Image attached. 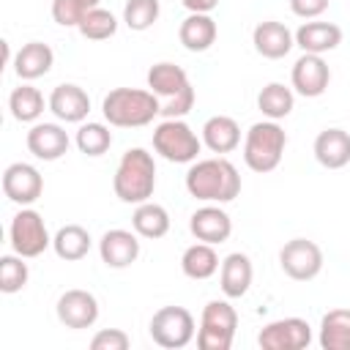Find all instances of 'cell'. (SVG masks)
<instances>
[{"label": "cell", "mask_w": 350, "mask_h": 350, "mask_svg": "<svg viewBox=\"0 0 350 350\" xmlns=\"http://www.w3.org/2000/svg\"><path fill=\"white\" fill-rule=\"evenodd\" d=\"M186 191L202 202H232L241 194V175L224 156L200 159L186 172Z\"/></svg>", "instance_id": "obj_1"}, {"label": "cell", "mask_w": 350, "mask_h": 350, "mask_svg": "<svg viewBox=\"0 0 350 350\" xmlns=\"http://www.w3.org/2000/svg\"><path fill=\"white\" fill-rule=\"evenodd\" d=\"M115 197L126 205H139L153 197L156 189V161L145 148H129L112 178Z\"/></svg>", "instance_id": "obj_2"}, {"label": "cell", "mask_w": 350, "mask_h": 350, "mask_svg": "<svg viewBox=\"0 0 350 350\" xmlns=\"http://www.w3.org/2000/svg\"><path fill=\"white\" fill-rule=\"evenodd\" d=\"M104 120L118 129H139L153 123L156 115H161L159 96L153 90L139 88H115L101 101Z\"/></svg>", "instance_id": "obj_3"}, {"label": "cell", "mask_w": 350, "mask_h": 350, "mask_svg": "<svg viewBox=\"0 0 350 350\" xmlns=\"http://www.w3.org/2000/svg\"><path fill=\"white\" fill-rule=\"evenodd\" d=\"M287 148V134L279 120H260L243 137V161L252 172H271L279 167Z\"/></svg>", "instance_id": "obj_4"}, {"label": "cell", "mask_w": 350, "mask_h": 350, "mask_svg": "<svg viewBox=\"0 0 350 350\" xmlns=\"http://www.w3.org/2000/svg\"><path fill=\"white\" fill-rule=\"evenodd\" d=\"M202 148V139L194 134V129L183 118H164L153 129V150L175 164H191L197 161V153Z\"/></svg>", "instance_id": "obj_5"}, {"label": "cell", "mask_w": 350, "mask_h": 350, "mask_svg": "<svg viewBox=\"0 0 350 350\" xmlns=\"http://www.w3.org/2000/svg\"><path fill=\"white\" fill-rule=\"evenodd\" d=\"M238 328V312L227 301H208L200 314L197 347L200 350H230Z\"/></svg>", "instance_id": "obj_6"}, {"label": "cell", "mask_w": 350, "mask_h": 350, "mask_svg": "<svg viewBox=\"0 0 350 350\" xmlns=\"http://www.w3.org/2000/svg\"><path fill=\"white\" fill-rule=\"evenodd\" d=\"M148 331L159 347L180 350L194 339L197 325H194V314L186 306H161L159 312H153Z\"/></svg>", "instance_id": "obj_7"}, {"label": "cell", "mask_w": 350, "mask_h": 350, "mask_svg": "<svg viewBox=\"0 0 350 350\" xmlns=\"http://www.w3.org/2000/svg\"><path fill=\"white\" fill-rule=\"evenodd\" d=\"M8 238H11V249L16 254H22L25 260L30 257H38L44 254L49 246H52V238L46 232V224H44V216L33 208H22L14 219H11V227H8Z\"/></svg>", "instance_id": "obj_8"}, {"label": "cell", "mask_w": 350, "mask_h": 350, "mask_svg": "<svg viewBox=\"0 0 350 350\" xmlns=\"http://www.w3.org/2000/svg\"><path fill=\"white\" fill-rule=\"evenodd\" d=\"M282 271L295 282H309L323 271V249L309 238H293L279 249Z\"/></svg>", "instance_id": "obj_9"}, {"label": "cell", "mask_w": 350, "mask_h": 350, "mask_svg": "<svg viewBox=\"0 0 350 350\" xmlns=\"http://www.w3.org/2000/svg\"><path fill=\"white\" fill-rule=\"evenodd\" d=\"M312 342V325L304 317H282L262 325L257 345L262 350H304Z\"/></svg>", "instance_id": "obj_10"}, {"label": "cell", "mask_w": 350, "mask_h": 350, "mask_svg": "<svg viewBox=\"0 0 350 350\" xmlns=\"http://www.w3.org/2000/svg\"><path fill=\"white\" fill-rule=\"evenodd\" d=\"M55 312H57V320H60L66 328L82 331V328H90V325L98 320V301H96V295L88 293V290L71 287V290H66V293L57 298Z\"/></svg>", "instance_id": "obj_11"}, {"label": "cell", "mask_w": 350, "mask_h": 350, "mask_svg": "<svg viewBox=\"0 0 350 350\" xmlns=\"http://www.w3.org/2000/svg\"><path fill=\"white\" fill-rule=\"evenodd\" d=\"M44 191V178L33 164L14 161L3 172V194L16 205H33Z\"/></svg>", "instance_id": "obj_12"}, {"label": "cell", "mask_w": 350, "mask_h": 350, "mask_svg": "<svg viewBox=\"0 0 350 350\" xmlns=\"http://www.w3.org/2000/svg\"><path fill=\"white\" fill-rule=\"evenodd\" d=\"M328 82H331V68L323 60V55L304 52L295 60V66H293V88H295V93H301L304 98H317V96L325 93Z\"/></svg>", "instance_id": "obj_13"}, {"label": "cell", "mask_w": 350, "mask_h": 350, "mask_svg": "<svg viewBox=\"0 0 350 350\" xmlns=\"http://www.w3.org/2000/svg\"><path fill=\"white\" fill-rule=\"evenodd\" d=\"M189 230L197 241L216 246V243H224L232 235V219L224 208H219V202H208V205H202L191 213Z\"/></svg>", "instance_id": "obj_14"}, {"label": "cell", "mask_w": 350, "mask_h": 350, "mask_svg": "<svg viewBox=\"0 0 350 350\" xmlns=\"http://www.w3.org/2000/svg\"><path fill=\"white\" fill-rule=\"evenodd\" d=\"M98 254L107 268H129L139 257V238L131 230H107L98 241Z\"/></svg>", "instance_id": "obj_15"}, {"label": "cell", "mask_w": 350, "mask_h": 350, "mask_svg": "<svg viewBox=\"0 0 350 350\" xmlns=\"http://www.w3.org/2000/svg\"><path fill=\"white\" fill-rule=\"evenodd\" d=\"M46 107L52 109V115L63 123H82L90 112V96L79 88V85H71V82H63L57 85L52 93H49V101Z\"/></svg>", "instance_id": "obj_16"}, {"label": "cell", "mask_w": 350, "mask_h": 350, "mask_svg": "<svg viewBox=\"0 0 350 350\" xmlns=\"http://www.w3.org/2000/svg\"><path fill=\"white\" fill-rule=\"evenodd\" d=\"M71 139L60 123H36L27 131V150L41 161H57L66 156Z\"/></svg>", "instance_id": "obj_17"}, {"label": "cell", "mask_w": 350, "mask_h": 350, "mask_svg": "<svg viewBox=\"0 0 350 350\" xmlns=\"http://www.w3.org/2000/svg\"><path fill=\"white\" fill-rule=\"evenodd\" d=\"M252 44H254L257 55H262L268 60H279V57L290 55V49L295 46V33H290V27L276 19H265L254 27Z\"/></svg>", "instance_id": "obj_18"}, {"label": "cell", "mask_w": 350, "mask_h": 350, "mask_svg": "<svg viewBox=\"0 0 350 350\" xmlns=\"http://www.w3.org/2000/svg\"><path fill=\"white\" fill-rule=\"evenodd\" d=\"M252 276H254V268H252V260L249 254L243 252H232L221 260V268H219V284H221V293L227 298H241L249 293L252 287Z\"/></svg>", "instance_id": "obj_19"}, {"label": "cell", "mask_w": 350, "mask_h": 350, "mask_svg": "<svg viewBox=\"0 0 350 350\" xmlns=\"http://www.w3.org/2000/svg\"><path fill=\"white\" fill-rule=\"evenodd\" d=\"M314 159L325 170H342L350 164V134L345 129H323L314 137Z\"/></svg>", "instance_id": "obj_20"}, {"label": "cell", "mask_w": 350, "mask_h": 350, "mask_svg": "<svg viewBox=\"0 0 350 350\" xmlns=\"http://www.w3.org/2000/svg\"><path fill=\"white\" fill-rule=\"evenodd\" d=\"M342 44V27L334 22H304L295 30V46L312 55H325Z\"/></svg>", "instance_id": "obj_21"}, {"label": "cell", "mask_w": 350, "mask_h": 350, "mask_svg": "<svg viewBox=\"0 0 350 350\" xmlns=\"http://www.w3.org/2000/svg\"><path fill=\"white\" fill-rule=\"evenodd\" d=\"M52 63H55V52H52V46L44 44V41H27V44H22V49L14 55V71H16V77L25 79V82L49 74Z\"/></svg>", "instance_id": "obj_22"}, {"label": "cell", "mask_w": 350, "mask_h": 350, "mask_svg": "<svg viewBox=\"0 0 350 350\" xmlns=\"http://www.w3.org/2000/svg\"><path fill=\"white\" fill-rule=\"evenodd\" d=\"M202 145L213 153H232L241 145V126L230 115H213L202 126Z\"/></svg>", "instance_id": "obj_23"}, {"label": "cell", "mask_w": 350, "mask_h": 350, "mask_svg": "<svg viewBox=\"0 0 350 350\" xmlns=\"http://www.w3.org/2000/svg\"><path fill=\"white\" fill-rule=\"evenodd\" d=\"M216 36H219V27H216V22H213L211 14H189L180 22V27H178V38H180V44L189 52H205V49H211L213 41H216Z\"/></svg>", "instance_id": "obj_24"}, {"label": "cell", "mask_w": 350, "mask_h": 350, "mask_svg": "<svg viewBox=\"0 0 350 350\" xmlns=\"http://www.w3.org/2000/svg\"><path fill=\"white\" fill-rule=\"evenodd\" d=\"M131 227L139 238H148V241H156V238H164L170 232V213L164 205L159 202H139L134 208V216H131Z\"/></svg>", "instance_id": "obj_25"}, {"label": "cell", "mask_w": 350, "mask_h": 350, "mask_svg": "<svg viewBox=\"0 0 350 350\" xmlns=\"http://www.w3.org/2000/svg\"><path fill=\"white\" fill-rule=\"evenodd\" d=\"M219 268H221V260H219L213 243L197 241V243H191V246L183 252V257H180V271H183L189 279H197V282H200V279H211Z\"/></svg>", "instance_id": "obj_26"}, {"label": "cell", "mask_w": 350, "mask_h": 350, "mask_svg": "<svg viewBox=\"0 0 350 350\" xmlns=\"http://www.w3.org/2000/svg\"><path fill=\"white\" fill-rule=\"evenodd\" d=\"M323 350H350V309H331L320 320V336Z\"/></svg>", "instance_id": "obj_27"}, {"label": "cell", "mask_w": 350, "mask_h": 350, "mask_svg": "<svg viewBox=\"0 0 350 350\" xmlns=\"http://www.w3.org/2000/svg\"><path fill=\"white\" fill-rule=\"evenodd\" d=\"M189 85V74L175 63H156L148 68V88L161 98H172L183 93Z\"/></svg>", "instance_id": "obj_28"}, {"label": "cell", "mask_w": 350, "mask_h": 350, "mask_svg": "<svg viewBox=\"0 0 350 350\" xmlns=\"http://www.w3.org/2000/svg\"><path fill=\"white\" fill-rule=\"evenodd\" d=\"M90 243H93V238H90V232H88L82 224H66V227H60V230L55 232V238H52L55 254H57L60 260H66V262L82 260V257L90 252Z\"/></svg>", "instance_id": "obj_29"}, {"label": "cell", "mask_w": 350, "mask_h": 350, "mask_svg": "<svg viewBox=\"0 0 350 350\" xmlns=\"http://www.w3.org/2000/svg\"><path fill=\"white\" fill-rule=\"evenodd\" d=\"M295 107V96L290 88H284L282 82H268L260 93H257V109L268 118V120H282L293 112Z\"/></svg>", "instance_id": "obj_30"}, {"label": "cell", "mask_w": 350, "mask_h": 350, "mask_svg": "<svg viewBox=\"0 0 350 350\" xmlns=\"http://www.w3.org/2000/svg\"><path fill=\"white\" fill-rule=\"evenodd\" d=\"M8 109L19 123H36L44 112V96L33 85H19L8 96Z\"/></svg>", "instance_id": "obj_31"}, {"label": "cell", "mask_w": 350, "mask_h": 350, "mask_svg": "<svg viewBox=\"0 0 350 350\" xmlns=\"http://www.w3.org/2000/svg\"><path fill=\"white\" fill-rule=\"evenodd\" d=\"M77 30H79L82 38H88V41H104V38H112V36L118 33V19H115L112 11L96 5V8H90V11L82 16V22H79Z\"/></svg>", "instance_id": "obj_32"}, {"label": "cell", "mask_w": 350, "mask_h": 350, "mask_svg": "<svg viewBox=\"0 0 350 350\" xmlns=\"http://www.w3.org/2000/svg\"><path fill=\"white\" fill-rule=\"evenodd\" d=\"M79 153L85 156H104L112 145V131L104 123H82L74 137Z\"/></svg>", "instance_id": "obj_33"}, {"label": "cell", "mask_w": 350, "mask_h": 350, "mask_svg": "<svg viewBox=\"0 0 350 350\" xmlns=\"http://www.w3.org/2000/svg\"><path fill=\"white\" fill-rule=\"evenodd\" d=\"M27 276H30V271H27V262H25L22 254L14 252V254H3L0 257V290L5 295L19 293L27 284Z\"/></svg>", "instance_id": "obj_34"}, {"label": "cell", "mask_w": 350, "mask_h": 350, "mask_svg": "<svg viewBox=\"0 0 350 350\" xmlns=\"http://www.w3.org/2000/svg\"><path fill=\"white\" fill-rule=\"evenodd\" d=\"M161 14V5L159 0H126V8H123V22L129 30H148L153 27V22L159 19Z\"/></svg>", "instance_id": "obj_35"}, {"label": "cell", "mask_w": 350, "mask_h": 350, "mask_svg": "<svg viewBox=\"0 0 350 350\" xmlns=\"http://www.w3.org/2000/svg\"><path fill=\"white\" fill-rule=\"evenodd\" d=\"M88 11L90 8H85L79 0H52V19L63 27H79Z\"/></svg>", "instance_id": "obj_36"}, {"label": "cell", "mask_w": 350, "mask_h": 350, "mask_svg": "<svg viewBox=\"0 0 350 350\" xmlns=\"http://www.w3.org/2000/svg\"><path fill=\"white\" fill-rule=\"evenodd\" d=\"M129 345H131V339L120 328H101L90 339V347L93 350H129Z\"/></svg>", "instance_id": "obj_37"}, {"label": "cell", "mask_w": 350, "mask_h": 350, "mask_svg": "<svg viewBox=\"0 0 350 350\" xmlns=\"http://www.w3.org/2000/svg\"><path fill=\"white\" fill-rule=\"evenodd\" d=\"M194 98H197V96H194V88L189 85L183 93H178V96L167 98V104H161V115H164V118H183V115L191 112Z\"/></svg>", "instance_id": "obj_38"}, {"label": "cell", "mask_w": 350, "mask_h": 350, "mask_svg": "<svg viewBox=\"0 0 350 350\" xmlns=\"http://www.w3.org/2000/svg\"><path fill=\"white\" fill-rule=\"evenodd\" d=\"M331 0H290V11L301 19H317Z\"/></svg>", "instance_id": "obj_39"}, {"label": "cell", "mask_w": 350, "mask_h": 350, "mask_svg": "<svg viewBox=\"0 0 350 350\" xmlns=\"http://www.w3.org/2000/svg\"><path fill=\"white\" fill-rule=\"evenodd\" d=\"M180 3L183 8H189V14H211L219 5V0H180Z\"/></svg>", "instance_id": "obj_40"}, {"label": "cell", "mask_w": 350, "mask_h": 350, "mask_svg": "<svg viewBox=\"0 0 350 350\" xmlns=\"http://www.w3.org/2000/svg\"><path fill=\"white\" fill-rule=\"evenodd\" d=\"M79 3H82V5H85V8H96V5H98V3H101V0H79Z\"/></svg>", "instance_id": "obj_41"}]
</instances>
